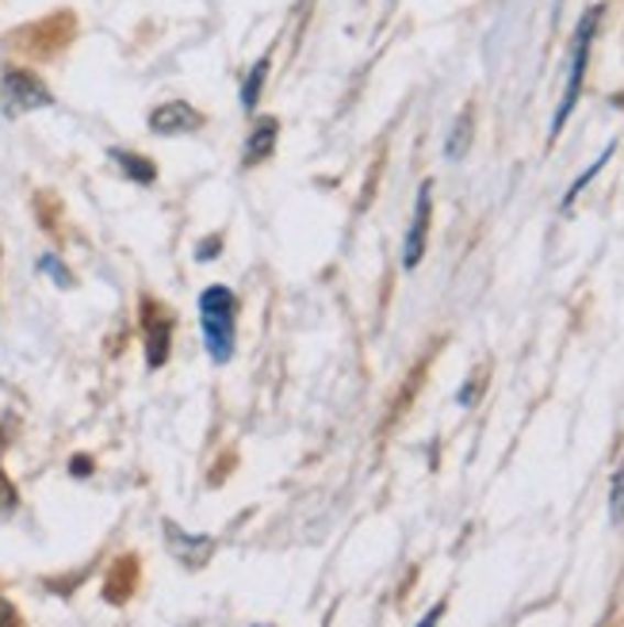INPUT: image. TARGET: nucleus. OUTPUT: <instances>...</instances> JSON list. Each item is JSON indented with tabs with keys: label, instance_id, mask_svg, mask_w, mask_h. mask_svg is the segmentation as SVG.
<instances>
[{
	"label": "nucleus",
	"instance_id": "f257e3e1",
	"mask_svg": "<svg viewBox=\"0 0 624 627\" xmlns=\"http://www.w3.org/2000/svg\"><path fill=\"white\" fill-rule=\"evenodd\" d=\"M199 326L215 364H227L234 356V326H238V299L230 287L215 284L199 295Z\"/></svg>",
	"mask_w": 624,
	"mask_h": 627
},
{
	"label": "nucleus",
	"instance_id": "f03ea898",
	"mask_svg": "<svg viewBox=\"0 0 624 627\" xmlns=\"http://www.w3.org/2000/svg\"><path fill=\"white\" fill-rule=\"evenodd\" d=\"M598 15H602V8H590V12H587V20L579 23V35H574V62H571V77H567V92H563V100H559L556 119H551V139H556V134L563 131L567 116H571V111H574V103H579L582 77H587V62H590V43H594V31H598Z\"/></svg>",
	"mask_w": 624,
	"mask_h": 627
},
{
	"label": "nucleus",
	"instance_id": "7ed1b4c3",
	"mask_svg": "<svg viewBox=\"0 0 624 627\" xmlns=\"http://www.w3.org/2000/svg\"><path fill=\"white\" fill-rule=\"evenodd\" d=\"M0 100H4L8 116H23V111L51 108L54 96L51 88L35 74H28V69H4V77H0Z\"/></svg>",
	"mask_w": 624,
	"mask_h": 627
},
{
	"label": "nucleus",
	"instance_id": "20e7f679",
	"mask_svg": "<svg viewBox=\"0 0 624 627\" xmlns=\"http://www.w3.org/2000/svg\"><path fill=\"white\" fill-rule=\"evenodd\" d=\"M207 119L199 116L191 103H184V100H165V103H157L154 111H150V131L154 134H191V131H199Z\"/></svg>",
	"mask_w": 624,
	"mask_h": 627
},
{
	"label": "nucleus",
	"instance_id": "39448f33",
	"mask_svg": "<svg viewBox=\"0 0 624 627\" xmlns=\"http://www.w3.org/2000/svg\"><path fill=\"white\" fill-rule=\"evenodd\" d=\"M434 184H422L418 191V204H414V222H410V234H406V249H403V264L406 268H418L422 253H426V234H429V215H434Z\"/></svg>",
	"mask_w": 624,
	"mask_h": 627
},
{
	"label": "nucleus",
	"instance_id": "423d86ee",
	"mask_svg": "<svg viewBox=\"0 0 624 627\" xmlns=\"http://www.w3.org/2000/svg\"><path fill=\"white\" fill-rule=\"evenodd\" d=\"M276 139H280V123L272 116H265L258 127H253L250 142H245V165H261L265 157H272V150H276Z\"/></svg>",
	"mask_w": 624,
	"mask_h": 627
},
{
	"label": "nucleus",
	"instance_id": "0eeeda50",
	"mask_svg": "<svg viewBox=\"0 0 624 627\" xmlns=\"http://www.w3.org/2000/svg\"><path fill=\"white\" fill-rule=\"evenodd\" d=\"M169 337H173V321H150L146 326V364L150 367H162L169 360Z\"/></svg>",
	"mask_w": 624,
	"mask_h": 627
},
{
	"label": "nucleus",
	"instance_id": "6e6552de",
	"mask_svg": "<svg viewBox=\"0 0 624 627\" xmlns=\"http://www.w3.org/2000/svg\"><path fill=\"white\" fill-rule=\"evenodd\" d=\"M111 161L131 176L134 184H154L157 180V168L150 157H139V154H127V150H111Z\"/></svg>",
	"mask_w": 624,
	"mask_h": 627
},
{
	"label": "nucleus",
	"instance_id": "1a4fd4ad",
	"mask_svg": "<svg viewBox=\"0 0 624 627\" xmlns=\"http://www.w3.org/2000/svg\"><path fill=\"white\" fill-rule=\"evenodd\" d=\"M265 77H269V58H261L258 66L250 69L242 85V108L245 111H258V100H261V88H265Z\"/></svg>",
	"mask_w": 624,
	"mask_h": 627
},
{
	"label": "nucleus",
	"instance_id": "9d476101",
	"mask_svg": "<svg viewBox=\"0 0 624 627\" xmlns=\"http://www.w3.org/2000/svg\"><path fill=\"white\" fill-rule=\"evenodd\" d=\"M468 142H471V111H463L460 116V123L452 127V139H448V146H445V154L448 157H463L468 154Z\"/></svg>",
	"mask_w": 624,
	"mask_h": 627
},
{
	"label": "nucleus",
	"instance_id": "9b49d317",
	"mask_svg": "<svg viewBox=\"0 0 624 627\" xmlns=\"http://www.w3.org/2000/svg\"><path fill=\"white\" fill-rule=\"evenodd\" d=\"M610 157H613V146H605V154H602V157H598V161H594V165H590V168H587V173H582V176H579V180H574V184H571V191H567L563 207H571V204H574V196H579V191H582V188H587V184H590V180H594V176H598V173H602V165H605V161H610Z\"/></svg>",
	"mask_w": 624,
	"mask_h": 627
},
{
	"label": "nucleus",
	"instance_id": "f8f14e48",
	"mask_svg": "<svg viewBox=\"0 0 624 627\" xmlns=\"http://www.w3.org/2000/svg\"><path fill=\"white\" fill-rule=\"evenodd\" d=\"M610 517L613 525H624V463L613 474V486H610Z\"/></svg>",
	"mask_w": 624,
	"mask_h": 627
},
{
	"label": "nucleus",
	"instance_id": "ddd939ff",
	"mask_svg": "<svg viewBox=\"0 0 624 627\" xmlns=\"http://www.w3.org/2000/svg\"><path fill=\"white\" fill-rule=\"evenodd\" d=\"M39 268H43V272H51V276L58 279V287H69V284H74V276H69V272L62 268V264L54 261V256H43V264H39Z\"/></svg>",
	"mask_w": 624,
	"mask_h": 627
},
{
	"label": "nucleus",
	"instance_id": "4468645a",
	"mask_svg": "<svg viewBox=\"0 0 624 627\" xmlns=\"http://www.w3.org/2000/svg\"><path fill=\"white\" fill-rule=\"evenodd\" d=\"M0 627H20V616H15V608L4 597H0Z\"/></svg>",
	"mask_w": 624,
	"mask_h": 627
},
{
	"label": "nucleus",
	"instance_id": "2eb2a0df",
	"mask_svg": "<svg viewBox=\"0 0 624 627\" xmlns=\"http://www.w3.org/2000/svg\"><path fill=\"white\" fill-rule=\"evenodd\" d=\"M12 502H15V490L8 486L4 479H0V509H12Z\"/></svg>",
	"mask_w": 624,
	"mask_h": 627
},
{
	"label": "nucleus",
	"instance_id": "dca6fc26",
	"mask_svg": "<svg viewBox=\"0 0 624 627\" xmlns=\"http://www.w3.org/2000/svg\"><path fill=\"white\" fill-rule=\"evenodd\" d=\"M215 249H219V238H211V241H207V245H199V261H215V256H219V253H215Z\"/></svg>",
	"mask_w": 624,
	"mask_h": 627
},
{
	"label": "nucleus",
	"instance_id": "f3484780",
	"mask_svg": "<svg viewBox=\"0 0 624 627\" xmlns=\"http://www.w3.org/2000/svg\"><path fill=\"white\" fill-rule=\"evenodd\" d=\"M441 613H445V605H437L434 613H429L426 620H422V627H437V620H441Z\"/></svg>",
	"mask_w": 624,
	"mask_h": 627
},
{
	"label": "nucleus",
	"instance_id": "a211bd4d",
	"mask_svg": "<svg viewBox=\"0 0 624 627\" xmlns=\"http://www.w3.org/2000/svg\"><path fill=\"white\" fill-rule=\"evenodd\" d=\"M74 474H89V460H74Z\"/></svg>",
	"mask_w": 624,
	"mask_h": 627
}]
</instances>
